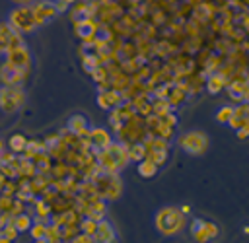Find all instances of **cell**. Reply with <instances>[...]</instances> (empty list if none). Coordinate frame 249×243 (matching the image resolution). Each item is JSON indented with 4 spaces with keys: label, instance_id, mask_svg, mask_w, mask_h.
<instances>
[{
    "label": "cell",
    "instance_id": "1",
    "mask_svg": "<svg viewBox=\"0 0 249 243\" xmlns=\"http://www.w3.org/2000/svg\"><path fill=\"white\" fill-rule=\"evenodd\" d=\"M183 226H185V216L177 208L165 206L156 214V227L163 235H175L183 229Z\"/></svg>",
    "mask_w": 249,
    "mask_h": 243
},
{
    "label": "cell",
    "instance_id": "2",
    "mask_svg": "<svg viewBox=\"0 0 249 243\" xmlns=\"http://www.w3.org/2000/svg\"><path fill=\"white\" fill-rule=\"evenodd\" d=\"M8 23L18 33H31V31H35V27H39L31 6H18L16 10H12Z\"/></svg>",
    "mask_w": 249,
    "mask_h": 243
},
{
    "label": "cell",
    "instance_id": "3",
    "mask_svg": "<svg viewBox=\"0 0 249 243\" xmlns=\"http://www.w3.org/2000/svg\"><path fill=\"white\" fill-rule=\"evenodd\" d=\"M23 91L19 86H4L0 87V109L4 113H14L23 105Z\"/></svg>",
    "mask_w": 249,
    "mask_h": 243
},
{
    "label": "cell",
    "instance_id": "4",
    "mask_svg": "<svg viewBox=\"0 0 249 243\" xmlns=\"http://www.w3.org/2000/svg\"><path fill=\"white\" fill-rule=\"evenodd\" d=\"M179 146L183 148V152L191 154V156H200L206 146H208V136L198 132V130H193V132H185L181 138H179Z\"/></svg>",
    "mask_w": 249,
    "mask_h": 243
},
{
    "label": "cell",
    "instance_id": "5",
    "mask_svg": "<svg viewBox=\"0 0 249 243\" xmlns=\"http://www.w3.org/2000/svg\"><path fill=\"white\" fill-rule=\"evenodd\" d=\"M29 60H31L29 51L25 49V45H19V47L10 49L6 52V62L4 64L10 66V68H16V70H27L29 68Z\"/></svg>",
    "mask_w": 249,
    "mask_h": 243
},
{
    "label": "cell",
    "instance_id": "6",
    "mask_svg": "<svg viewBox=\"0 0 249 243\" xmlns=\"http://www.w3.org/2000/svg\"><path fill=\"white\" fill-rule=\"evenodd\" d=\"M191 233L198 243H206L210 239H214L218 235V226L212 222H204V220H195L191 226Z\"/></svg>",
    "mask_w": 249,
    "mask_h": 243
},
{
    "label": "cell",
    "instance_id": "7",
    "mask_svg": "<svg viewBox=\"0 0 249 243\" xmlns=\"http://www.w3.org/2000/svg\"><path fill=\"white\" fill-rule=\"evenodd\" d=\"M31 8H33L35 19H37V25H45L47 21H51L58 14L54 0H39V2H33Z\"/></svg>",
    "mask_w": 249,
    "mask_h": 243
},
{
    "label": "cell",
    "instance_id": "8",
    "mask_svg": "<svg viewBox=\"0 0 249 243\" xmlns=\"http://www.w3.org/2000/svg\"><path fill=\"white\" fill-rule=\"evenodd\" d=\"M93 237H95V241H97V243H113V241H115L113 226H111V224H107V222H101V224L95 227Z\"/></svg>",
    "mask_w": 249,
    "mask_h": 243
},
{
    "label": "cell",
    "instance_id": "9",
    "mask_svg": "<svg viewBox=\"0 0 249 243\" xmlns=\"http://www.w3.org/2000/svg\"><path fill=\"white\" fill-rule=\"evenodd\" d=\"M12 25L8 21H2L0 23V54H6L8 47H10V39H12Z\"/></svg>",
    "mask_w": 249,
    "mask_h": 243
},
{
    "label": "cell",
    "instance_id": "10",
    "mask_svg": "<svg viewBox=\"0 0 249 243\" xmlns=\"http://www.w3.org/2000/svg\"><path fill=\"white\" fill-rule=\"evenodd\" d=\"M68 128H70L72 132H76V134H84V132L88 130V119H86L84 115H74V117H70Z\"/></svg>",
    "mask_w": 249,
    "mask_h": 243
},
{
    "label": "cell",
    "instance_id": "11",
    "mask_svg": "<svg viewBox=\"0 0 249 243\" xmlns=\"http://www.w3.org/2000/svg\"><path fill=\"white\" fill-rule=\"evenodd\" d=\"M8 144H10L12 152H23L25 146H27V138H25L23 134H12Z\"/></svg>",
    "mask_w": 249,
    "mask_h": 243
},
{
    "label": "cell",
    "instance_id": "12",
    "mask_svg": "<svg viewBox=\"0 0 249 243\" xmlns=\"http://www.w3.org/2000/svg\"><path fill=\"white\" fill-rule=\"evenodd\" d=\"M156 171H158V165H156V161H152V159H144V161L138 165V173H140L142 177H152V175H156Z\"/></svg>",
    "mask_w": 249,
    "mask_h": 243
},
{
    "label": "cell",
    "instance_id": "13",
    "mask_svg": "<svg viewBox=\"0 0 249 243\" xmlns=\"http://www.w3.org/2000/svg\"><path fill=\"white\" fill-rule=\"evenodd\" d=\"M12 224L16 226L18 231H27V229L31 227V218H29L27 214H19V216H16V218L12 220Z\"/></svg>",
    "mask_w": 249,
    "mask_h": 243
},
{
    "label": "cell",
    "instance_id": "14",
    "mask_svg": "<svg viewBox=\"0 0 249 243\" xmlns=\"http://www.w3.org/2000/svg\"><path fill=\"white\" fill-rule=\"evenodd\" d=\"M47 226L45 224H33L31 227H29V231H31V237L37 241V239H43V237H47Z\"/></svg>",
    "mask_w": 249,
    "mask_h": 243
},
{
    "label": "cell",
    "instance_id": "15",
    "mask_svg": "<svg viewBox=\"0 0 249 243\" xmlns=\"http://www.w3.org/2000/svg\"><path fill=\"white\" fill-rule=\"evenodd\" d=\"M91 136H93V142H97L99 146H105V144L109 142V134H107L105 130H101V128L91 130Z\"/></svg>",
    "mask_w": 249,
    "mask_h": 243
},
{
    "label": "cell",
    "instance_id": "16",
    "mask_svg": "<svg viewBox=\"0 0 249 243\" xmlns=\"http://www.w3.org/2000/svg\"><path fill=\"white\" fill-rule=\"evenodd\" d=\"M222 84H224V80H222L220 76L210 78V80H208V91H210V93H216V91L222 87Z\"/></svg>",
    "mask_w": 249,
    "mask_h": 243
},
{
    "label": "cell",
    "instance_id": "17",
    "mask_svg": "<svg viewBox=\"0 0 249 243\" xmlns=\"http://www.w3.org/2000/svg\"><path fill=\"white\" fill-rule=\"evenodd\" d=\"M216 119L218 121H222V122H230L231 119H233V109H230V107H224L218 115H216Z\"/></svg>",
    "mask_w": 249,
    "mask_h": 243
},
{
    "label": "cell",
    "instance_id": "18",
    "mask_svg": "<svg viewBox=\"0 0 249 243\" xmlns=\"http://www.w3.org/2000/svg\"><path fill=\"white\" fill-rule=\"evenodd\" d=\"M2 235H4V237H8V239L12 241V239L18 235V229H16V226H14V224H8V226L2 229Z\"/></svg>",
    "mask_w": 249,
    "mask_h": 243
},
{
    "label": "cell",
    "instance_id": "19",
    "mask_svg": "<svg viewBox=\"0 0 249 243\" xmlns=\"http://www.w3.org/2000/svg\"><path fill=\"white\" fill-rule=\"evenodd\" d=\"M72 243H91V235H88V233H84L82 237H76Z\"/></svg>",
    "mask_w": 249,
    "mask_h": 243
},
{
    "label": "cell",
    "instance_id": "20",
    "mask_svg": "<svg viewBox=\"0 0 249 243\" xmlns=\"http://www.w3.org/2000/svg\"><path fill=\"white\" fill-rule=\"evenodd\" d=\"M14 4H18V6H31L33 4V0H12Z\"/></svg>",
    "mask_w": 249,
    "mask_h": 243
},
{
    "label": "cell",
    "instance_id": "21",
    "mask_svg": "<svg viewBox=\"0 0 249 243\" xmlns=\"http://www.w3.org/2000/svg\"><path fill=\"white\" fill-rule=\"evenodd\" d=\"M0 243H12V241H10V239H8V237H4V235H2V233H0Z\"/></svg>",
    "mask_w": 249,
    "mask_h": 243
},
{
    "label": "cell",
    "instance_id": "22",
    "mask_svg": "<svg viewBox=\"0 0 249 243\" xmlns=\"http://www.w3.org/2000/svg\"><path fill=\"white\" fill-rule=\"evenodd\" d=\"M2 150H4V144H2V140H0V154H2Z\"/></svg>",
    "mask_w": 249,
    "mask_h": 243
}]
</instances>
